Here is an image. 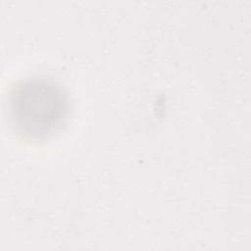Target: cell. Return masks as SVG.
Segmentation results:
<instances>
[{
  "mask_svg": "<svg viewBox=\"0 0 251 251\" xmlns=\"http://www.w3.org/2000/svg\"><path fill=\"white\" fill-rule=\"evenodd\" d=\"M69 110L67 94L57 82L45 77L21 81L9 98V112L20 133L41 138L54 133L64 123Z\"/></svg>",
  "mask_w": 251,
  "mask_h": 251,
  "instance_id": "6da1fadb",
  "label": "cell"
}]
</instances>
